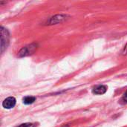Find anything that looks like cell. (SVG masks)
Wrapping results in <instances>:
<instances>
[{
  "mask_svg": "<svg viewBox=\"0 0 127 127\" xmlns=\"http://www.w3.org/2000/svg\"><path fill=\"white\" fill-rule=\"evenodd\" d=\"M37 48V44L36 43H31L29 44L25 47H23L19 52H18V57H25L30 55H32Z\"/></svg>",
  "mask_w": 127,
  "mask_h": 127,
  "instance_id": "6da1fadb",
  "label": "cell"
},
{
  "mask_svg": "<svg viewBox=\"0 0 127 127\" xmlns=\"http://www.w3.org/2000/svg\"><path fill=\"white\" fill-rule=\"evenodd\" d=\"M0 32H1V53L3 54L4 50L8 46L10 36H9L8 31L2 26L0 28Z\"/></svg>",
  "mask_w": 127,
  "mask_h": 127,
  "instance_id": "7a4b0ae2",
  "label": "cell"
},
{
  "mask_svg": "<svg viewBox=\"0 0 127 127\" xmlns=\"http://www.w3.org/2000/svg\"><path fill=\"white\" fill-rule=\"evenodd\" d=\"M69 18V16L67 14H57L55 16H53L50 17L47 21L45 22L46 25H57L60 24L61 22H65Z\"/></svg>",
  "mask_w": 127,
  "mask_h": 127,
  "instance_id": "3957f363",
  "label": "cell"
},
{
  "mask_svg": "<svg viewBox=\"0 0 127 127\" xmlns=\"http://www.w3.org/2000/svg\"><path fill=\"white\" fill-rule=\"evenodd\" d=\"M16 103V99L13 97H9L6 98L3 101L2 106L4 109H12V108H13L15 106Z\"/></svg>",
  "mask_w": 127,
  "mask_h": 127,
  "instance_id": "277c9868",
  "label": "cell"
},
{
  "mask_svg": "<svg viewBox=\"0 0 127 127\" xmlns=\"http://www.w3.org/2000/svg\"><path fill=\"white\" fill-rule=\"evenodd\" d=\"M107 86H104V85H98L97 86H95L92 92L95 95H103L107 91Z\"/></svg>",
  "mask_w": 127,
  "mask_h": 127,
  "instance_id": "5b68a950",
  "label": "cell"
},
{
  "mask_svg": "<svg viewBox=\"0 0 127 127\" xmlns=\"http://www.w3.org/2000/svg\"><path fill=\"white\" fill-rule=\"evenodd\" d=\"M36 100V97H32V96H26L23 98V103L25 105H30L32 104L33 103H34V101Z\"/></svg>",
  "mask_w": 127,
  "mask_h": 127,
  "instance_id": "8992f818",
  "label": "cell"
},
{
  "mask_svg": "<svg viewBox=\"0 0 127 127\" xmlns=\"http://www.w3.org/2000/svg\"><path fill=\"white\" fill-rule=\"evenodd\" d=\"M16 127H36V126L33 124H31V123H25V124H20L19 126Z\"/></svg>",
  "mask_w": 127,
  "mask_h": 127,
  "instance_id": "52a82bcc",
  "label": "cell"
},
{
  "mask_svg": "<svg viewBox=\"0 0 127 127\" xmlns=\"http://www.w3.org/2000/svg\"><path fill=\"white\" fill-rule=\"evenodd\" d=\"M122 100H123L124 103H127V91L124 94V95H123V97H122Z\"/></svg>",
  "mask_w": 127,
  "mask_h": 127,
  "instance_id": "ba28073f",
  "label": "cell"
},
{
  "mask_svg": "<svg viewBox=\"0 0 127 127\" xmlns=\"http://www.w3.org/2000/svg\"><path fill=\"white\" fill-rule=\"evenodd\" d=\"M122 54L123 55H127V44L125 45V47L124 48V49L122 51Z\"/></svg>",
  "mask_w": 127,
  "mask_h": 127,
  "instance_id": "9c48e42d",
  "label": "cell"
}]
</instances>
